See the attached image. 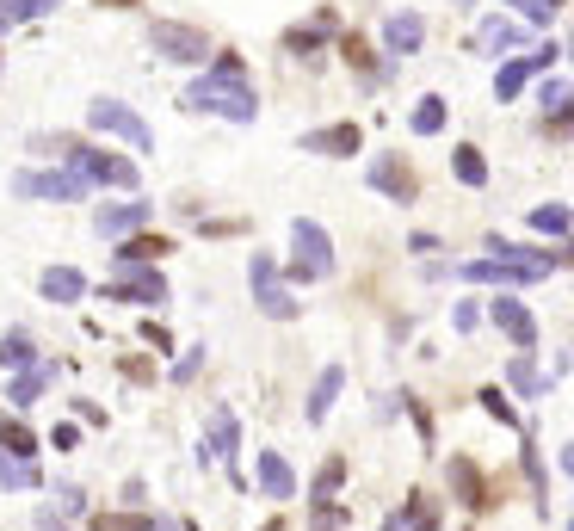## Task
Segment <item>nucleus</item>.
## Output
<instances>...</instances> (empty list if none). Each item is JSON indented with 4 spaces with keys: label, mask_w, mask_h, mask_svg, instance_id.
<instances>
[{
    "label": "nucleus",
    "mask_w": 574,
    "mask_h": 531,
    "mask_svg": "<svg viewBox=\"0 0 574 531\" xmlns=\"http://www.w3.org/2000/svg\"><path fill=\"white\" fill-rule=\"evenodd\" d=\"M179 112H217V118H229V124H254L260 118V99H254V87L247 81H217V75H204V81H192L186 93H179Z\"/></svg>",
    "instance_id": "nucleus-1"
},
{
    "label": "nucleus",
    "mask_w": 574,
    "mask_h": 531,
    "mask_svg": "<svg viewBox=\"0 0 574 531\" xmlns=\"http://www.w3.org/2000/svg\"><path fill=\"white\" fill-rule=\"evenodd\" d=\"M328 272H334L328 229H321L315 217H297L291 223V278H297V285H309V278H328Z\"/></svg>",
    "instance_id": "nucleus-2"
},
{
    "label": "nucleus",
    "mask_w": 574,
    "mask_h": 531,
    "mask_svg": "<svg viewBox=\"0 0 574 531\" xmlns=\"http://www.w3.org/2000/svg\"><path fill=\"white\" fill-rule=\"evenodd\" d=\"M87 124H93V130H112V136H124V143H130V149H142V155L155 149V130H149V118H142V112H130L124 99H87Z\"/></svg>",
    "instance_id": "nucleus-3"
},
{
    "label": "nucleus",
    "mask_w": 574,
    "mask_h": 531,
    "mask_svg": "<svg viewBox=\"0 0 574 531\" xmlns=\"http://www.w3.org/2000/svg\"><path fill=\"white\" fill-rule=\"evenodd\" d=\"M62 161L81 173L87 186H136V161H124V155H105V149H81V143H68L62 149Z\"/></svg>",
    "instance_id": "nucleus-4"
},
{
    "label": "nucleus",
    "mask_w": 574,
    "mask_h": 531,
    "mask_svg": "<svg viewBox=\"0 0 574 531\" xmlns=\"http://www.w3.org/2000/svg\"><path fill=\"white\" fill-rule=\"evenodd\" d=\"M198 464H229V476H235V488H241V420H235V408L210 414L204 445H198Z\"/></svg>",
    "instance_id": "nucleus-5"
},
{
    "label": "nucleus",
    "mask_w": 574,
    "mask_h": 531,
    "mask_svg": "<svg viewBox=\"0 0 574 531\" xmlns=\"http://www.w3.org/2000/svg\"><path fill=\"white\" fill-rule=\"evenodd\" d=\"M13 192H19V198H50V204H81L93 186L81 180L75 167H62V173H31V167H25V173H13Z\"/></svg>",
    "instance_id": "nucleus-6"
},
{
    "label": "nucleus",
    "mask_w": 574,
    "mask_h": 531,
    "mask_svg": "<svg viewBox=\"0 0 574 531\" xmlns=\"http://www.w3.org/2000/svg\"><path fill=\"white\" fill-rule=\"evenodd\" d=\"M149 50L167 56V62H192V68L210 56L204 31H198V25H179V19H155V25H149Z\"/></svg>",
    "instance_id": "nucleus-7"
},
{
    "label": "nucleus",
    "mask_w": 574,
    "mask_h": 531,
    "mask_svg": "<svg viewBox=\"0 0 574 531\" xmlns=\"http://www.w3.org/2000/svg\"><path fill=\"white\" fill-rule=\"evenodd\" d=\"M247 278H254L260 315H272V322H291V315H297V297L278 285V260H272V254H254V260H247Z\"/></svg>",
    "instance_id": "nucleus-8"
},
{
    "label": "nucleus",
    "mask_w": 574,
    "mask_h": 531,
    "mask_svg": "<svg viewBox=\"0 0 574 531\" xmlns=\"http://www.w3.org/2000/svg\"><path fill=\"white\" fill-rule=\"evenodd\" d=\"M93 297H112V303H167V278L136 266V260H118V285H105Z\"/></svg>",
    "instance_id": "nucleus-9"
},
{
    "label": "nucleus",
    "mask_w": 574,
    "mask_h": 531,
    "mask_svg": "<svg viewBox=\"0 0 574 531\" xmlns=\"http://www.w3.org/2000/svg\"><path fill=\"white\" fill-rule=\"evenodd\" d=\"M488 322L507 334L519 352H537V315H531L519 297H488Z\"/></svg>",
    "instance_id": "nucleus-10"
},
{
    "label": "nucleus",
    "mask_w": 574,
    "mask_h": 531,
    "mask_svg": "<svg viewBox=\"0 0 574 531\" xmlns=\"http://www.w3.org/2000/svg\"><path fill=\"white\" fill-rule=\"evenodd\" d=\"M550 62H556V44H537L531 56L500 62V75H494V99H519V93L537 81V68H550Z\"/></svg>",
    "instance_id": "nucleus-11"
},
{
    "label": "nucleus",
    "mask_w": 574,
    "mask_h": 531,
    "mask_svg": "<svg viewBox=\"0 0 574 531\" xmlns=\"http://www.w3.org/2000/svg\"><path fill=\"white\" fill-rule=\"evenodd\" d=\"M365 180H371L383 198H396V204H414V198H420V180H414V167H408L402 155H377V161L365 167Z\"/></svg>",
    "instance_id": "nucleus-12"
},
{
    "label": "nucleus",
    "mask_w": 574,
    "mask_h": 531,
    "mask_svg": "<svg viewBox=\"0 0 574 531\" xmlns=\"http://www.w3.org/2000/svg\"><path fill=\"white\" fill-rule=\"evenodd\" d=\"M149 217H155V204H149V198H124V204L93 210V229H99V235H136Z\"/></svg>",
    "instance_id": "nucleus-13"
},
{
    "label": "nucleus",
    "mask_w": 574,
    "mask_h": 531,
    "mask_svg": "<svg viewBox=\"0 0 574 531\" xmlns=\"http://www.w3.org/2000/svg\"><path fill=\"white\" fill-rule=\"evenodd\" d=\"M254 482H260L266 501H291V494H297V470H291V457H284V451H260Z\"/></svg>",
    "instance_id": "nucleus-14"
},
{
    "label": "nucleus",
    "mask_w": 574,
    "mask_h": 531,
    "mask_svg": "<svg viewBox=\"0 0 574 531\" xmlns=\"http://www.w3.org/2000/svg\"><path fill=\"white\" fill-rule=\"evenodd\" d=\"M457 278H470V285H537V278H531L525 266H513V260H494V254H482V260H463V266H457Z\"/></svg>",
    "instance_id": "nucleus-15"
},
{
    "label": "nucleus",
    "mask_w": 574,
    "mask_h": 531,
    "mask_svg": "<svg viewBox=\"0 0 574 531\" xmlns=\"http://www.w3.org/2000/svg\"><path fill=\"white\" fill-rule=\"evenodd\" d=\"M420 44H426V19L420 13H389L383 19V50L389 56H414Z\"/></svg>",
    "instance_id": "nucleus-16"
},
{
    "label": "nucleus",
    "mask_w": 574,
    "mask_h": 531,
    "mask_svg": "<svg viewBox=\"0 0 574 531\" xmlns=\"http://www.w3.org/2000/svg\"><path fill=\"white\" fill-rule=\"evenodd\" d=\"M445 476H451V494H457L463 507H476V513H482V507L494 501V494H488V482H482V470L470 464V457H451V464H445Z\"/></svg>",
    "instance_id": "nucleus-17"
},
{
    "label": "nucleus",
    "mask_w": 574,
    "mask_h": 531,
    "mask_svg": "<svg viewBox=\"0 0 574 531\" xmlns=\"http://www.w3.org/2000/svg\"><path fill=\"white\" fill-rule=\"evenodd\" d=\"M358 143H365V130H358V124H328V130L303 136L309 155H358Z\"/></svg>",
    "instance_id": "nucleus-18"
},
{
    "label": "nucleus",
    "mask_w": 574,
    "mask_h": 531,
    "mask_svg": "<svg viewBox=\"0 0 574 531\" xmlns=\"http://www.w3.org/2000/svg\"><path fill=\"white\" fill-rule=\"evenodd\" d=\"M38 291H44V303H81L87 297V278L75 272V266H44V278H38Z\"/></svg>",
    "instance_id": "nucleus-19"
},
{
    "label": "nucleus",
    "mask_w": 574,
    "mask_h": 531,
    "mask_svg": "<svg viewBox=\"0 0 574 531\" xmlns=\"http://www.w3.org/2000/svg\"><path fill=\"white\" fill-rule=\"evenodd\" d=\"M507 389H513V396H525V402H537V396H550V389H556V377H544L531 352H519V359L507 365Z\"/></svg>",
    "instance_id": "nucleus-20"
},
{
    "label": "nucleus",
    "mask_w": 574,
    "mask_h": 531,
    "mask_svg": "<svg viewBox=\"0 0 574 531\" xmlns=\"http://www.w3.org/2000/svg\"><path fill=\"white\" fill-rule=\"evenodd\" d=\"M50 383H56V365H44V359H38V365H25V371L7 383V402H13V408H31V402H44V389H50Z\"/></svg>",
    "instance_id": "nucleus-21"
},
{
    "label": "nucleus",
    "mask_w": 574,
    "mask_h": 531,
    "mask_svg": "<svg viewBox=\"0 0 574 531\" xmlns=\"http://www.w3.org/2000/svg\"><path fill=\"white\" fill-rule=\"evenodd\" d=\"M340 389H346V371H340V365H321V377H315V389H309V402H303L309 427H321V420H328V408H334Z\"/></svg>",
    "instance_id": "nucleus-22"
},
{
    "label": "nucleus",
    "mask_w": 574,
    "mask_h": 531,
    "mask_svg": "<svg viewBox=\"0 0 574 531\" xmlns=\"http://www.w3.org/2000/svg\"><path fill=\"white\" fill-rule=\"evenodd\" d=\"M525 44V31L513 25V19H482L476 25V50L482 56H507V50H519Z\"/></svg>",
    "instance_id": "nucleus-23"
},
{
    "label": "nucleus",
    "mask_w": 574,
    "mask_h": 531,
    "mask_svg": "<svg viewBox=\"0 0 574 531\" xmlns=\"http://www.w3.org/2000/svg\"><path fill=\"white\" fill-rule=\"evenodd\" d=\"M0 451H13V457H25V464H31V457L44 451V439L31 433L19 414H0Z\"/></svg>",
    "instance_id": "nucleus-24"
},
{
    "label": "nucleus",
    "mask_w": 574,
    "mask_h": 531,
    "mask_svg": "<svg viewBox=\"0 0 574 531\" xmlns=\"http://www.w3.org/2000/svg\"><path fill=\"white\" fill-rule=\"evenodd\" d=\"M328 31H334V13H321L315 25L284 31V50H291V56H321V44H328Z\"/></svg>",
    "instance_id": "nucleus-25"
},
{
    "label": "nucleus",
    "mask_w": 574,
    "mask_h": 531,
    "mask_svg": "<svg viewBox=\"0 0 574 531\" xmlns=\"http://www.w3.org/2000/svg\"><path fill=\"white\" fill-rule=\"evenodd\" d=\"M451 173H457V180L470 186V192H482V186H488V161H482V149H476V143L451 149Z\"/></svg>",
    "instance_id": "nucleus-26"
},
{
    "label": "nucleus",
    "mask_w": 574,
    "mask_h": 531,
    "mask_svg": "<svg viewBox=\"0 0 574 531\" xmlns=\"http://www.w3.org/2000/svg\"><path fill=\"white\" fill-rule=\"evenodd\" d=\"M445 118H451V105H445L439 93H426V99L414 105V118H408V130H414V136H439V130H445Z\"/></svg>",
    "instance_id": "nucleus-27"
},
{
    "label": "nucleus",
    "mask_w": 574,
    "mask_h": 531,
    "mask_svg": "<svg viewBox=\"0 0 574 531\" xmlns=\"http://www.w3.org/2000/svg\"><path fill=\"white\" fill-rule=\"evenodd\" d=\"M340 488H346V457H321V470L309 482V501H334Z\"/></svg>",
    "instance_id": "nucleus-28"
},
{
    "label": "nucleus",
    "mask_w": 574,
    "mask_h": 531,
    "mask_svg": "<svg viewBox=\"0 0 574 531\" xmlns=\"http://www.w3.org/2000/svg\"><path fill=\"white\" fill-rule=\"evenodd\" d=\"M531 229H537V235H568V229H574V210H568V204H537V210H531Z\"/></svg>",
    "instance_id": "nucleus-29"
},
{
    "label": "nucleus",
    "mask_w": 574,
    "mask_h": 531,
    "mask_svg": "<svg viewBox=\"0 0 574 531\" xmlns=\"http://www.w3.org/2000/svg\"><path fill=\"white\" fill-rule=\"evenodd\" d=\"M44 13H56V0H0V31L25 25V19H44Z\"/></svg>",
    "instance_id": "nucleus-30"
},
{
    "label": "nucleus",
    "mask_w": 574,
    "mask_h": 531,
    "mask_svg": "<svg viewBox=\"0 0 574 531\" xmlns=\"http://www.w3.org/2000/svg\"><path fill=\"white\" fill-rule=\"evenodd\" d=\"M0 365H13V371L38 365V346H31V334H7V340H0Z\"/></svg>",
    "instance_id": "nucleus-31"
},
{
    "label": "nucleus",
    "mask_w": 574,
    "mask_h": 531,
    "mask_svg": "<svg viewBox=\"0 0 574 531\" xmlns=\"http://www.w3.org/2000/svg\"><path fill=\"white\" fill-rule=\"evenodd\" d=\"M0 488H38V470H31L25 457H13V451H0Z\"/></svg>",
    "instance_id": "nucleus-32"
},
{
    "label": "nucleus",
    "mask_w": 574,
    "mask_h": 531,
    "mask_svg": "<svg viewBox=\"0 0 574 531\" xmlns=\"http://www.w3.org/2000/svg\"><path fill=\"white\" fill-rule=\"evenodd\" d=\"M161 254H167V241H161V235H142V229L118 247V260H136V266H142V260H161Z\"/></svg>",
    "instance_id": "nucleus-33"
},
{
    "label": "nucleus",
    "mask_w": 574,
    "mask_h": 531,
    "mask_svg": "<svg viewBox=\"0 0 574 531\" xmlns=\"http://www.w3.org/2000/svg\"><path fill=\"white\" fill-rule=\"evenodd\" d=\"M537 105L556 118V112H568V105H574V87L568 81H544V87H537Z\"/></svg>",
    "instance_id": "nucleus-34"
},
{
    "label": "nucleus",
    "mask_w": 574,
    "mask_h": 531,
    "mask_svg": "<svg viewBox=\"0 0 574 531\" xmlns=\"http://www.w3.org/2000/svg\"><path fill=\"white\" fill-rule=\"evenodd\" d=\"M482 408H488V420H500V427H519V414H513V402L507 396H500V389H482V396H476Z\"/></svg>",
    "instance_id": "nucleus-35"
},
{
    "label": "nucleus",
    "mask_w": 574,
    "mask_h": 531,
    "mask_svg": "<svg viewBox=\"0 0 574 531\" xmlns=\"http://www.w3.org/2000/svg\"><path fill=\"white\" fill-rule=\"evenodd\" d=\"M315 513H309V531H346V513L334 507V501H309Z\"/></svg>",
    "instance_id": "nucleus-36"
},
{
    "label": "nucleus",
    "mask_w": 574,
    "mask_h": 531,
    "mask_svg": "<svg viewBox=\"0 0 574 531\" xmlns=\"http://www.w3.org/2000/svg\"><path fill=\"white\" fill-rule=\"evenodd\" d=\"M519 464H525V476H531V494H537V513H544V457H537V445H525V451H519Z\"/></svg>",
    "instance_id": "nucleus-37"
},
{
    "label": "nucleus",
    "mask_w": 574,
    "mask_h": 531,
    "mask_svg": "<svg viewBox=\"0 0 574 531\" xmlns=\"http://www.w3.org/2000/svg\"><path fill=\"white\" fill-rule=\"evenodd\" d=\"M402 513H408V519H414L420 531H439V507L426 501V494H408V507H402Z\"/></svg>",
    "instance_id": "nucleus-38"
},
{
    "label": "nucleus",
    "mask_w": 574,
    "mask_h": 531,
    "mask_svg": "<svg viewBox=\"0 0 574 531\" xmlns=\"http://www.w3.org/2000/svg\"><path fill=\"white\" fill-rule=\"evenodd\" d=\"M476 322H482V303H476V297H457L451 328H457V334H476Z\"/></svg>",
    "instance_id": "nucleus-39"
},
{
    "label": "nucleus",
    "mask_w": 574,
    "mask_h": 531,
    "mask_svg": "<svg viewBox=\"0 0 574 531\" xmlns=\"http://www.w3.org/2000/svg\"><path fill=\"white\" fill-rule=\"evenodd\" d=\"M93 531H149V525H142V513H99Z\"/></svg>",
    "instance_id": "nucleus-40"
},
{
    "label": "nucleus",
    "mask_w": 574,
    "mask_h": 531,
    "mask_svg": "<svg viewBox=\"0 0 574 531\" xmlns=\"http://www.w3.org/2000/svg\"><path fill=\"white\" fill-rule=\"evenodd\" d=\"M507 7H513V13H525L531 25H550V19H556V13L544 7V0H507Z\"/></svg>",
    "instance_id": "nucleus-41"
},
{
    "label": "nucleus",
    "mask_w": 574,
    "mask_h": 531,
    "mask_svg": "<svg viewBox=\"0 0 574 531\" xmlns=\"http://www.w3.org/2000/svg\"><path fill=\"white\" fill-rule=\"evenodd\" d=\"M198 371H204V352L192 346V352H186V359H179V365H173V383H192Z\"/></svg>",
    "instance_id": "nucleus-42"
},
{
    "label": "nucleus",
    "mask_w": 574,
    "mask_h": 531,
    "mask_svg": "<svg viewBox=\"0 0 574 531\" xmlns=\"http://www.w3.org/2000/svg\"><path fill=\"white\" fill-rule=\"evenodd\" d=\"M87 507V494L75 488V482H68V488H56V513H81Z\"/></svg>",
    "instance_id": "nucleus-43"
},
{
    "label": "nucleus",
    "mask_w": 574,
    "mask_h": 531,
    "mask_svg": "<svg viewBox=\"0 0 574 531\" xmlns=\"http://www.w3.org/2000/svg\"><path fill=\"white\" fill-rule=\"evenodd\" d=\"M50 445H56V451H75V445H81V427H75V420H62V427L50 433Z\"/></svg>",
    "instance_id": "nucleus-44"
},
{
    "label": "nucleus",
    "mask_w": 574,
    "mask_h": 531,
    "mask_svg": "<svg viewBox=\"0 0 574 531\" xmlns=\"http://www.w3.org/2000/svg\"><path fill=\"white\" fill-rule=\"evenodd\" d=\"M408 247H414V254H420V260H433V254H439V247H445V241H439V235H426V229H420V235H408Z\"/></svg>",
    "instance_id": "nucleus-45"
},
{
    "label": "nucleus",
    "mask_w": 574,
    "mask_h": 531,
    "mask_svg": "<svg viewBox=\"0 0 574 531\" xmlns=\"http://www.w3.org/2000/svg\"><path fill=\"white\" fill-rule=\"evenodd\" d=\"M408 414H414V427H420V439H426V445H433V414H426V408H420L414 396H408Z\"/></svg>",
    "instance_id": "nucleus-46"
},
{
    "label": "nucleus",
    "mask_w": 574,
    "mask_h": 531,
    "mask_svg": "<svg viewBox=\"0 0 574 531\" xmlns=\"http://www.w3.org/2000/svg\"><path fill=\"white\" fill-rule=\"evenodd\" d=\"M383 531H420V525H414V519H408L402 507H396V513H389V519H383Z\"/></svg>",
    "instance_id": "nucleus-47"
},
{
    "label": "nucleus",
    "mask_w": 574,
    "mask_h": 531,
    "mask_svg": "<svg viewBox=\"0 0 574 531\" xmlns=\"http://www.w3.org/2000/svg\"><path fill=\"white\" fill-rule=\"evenodd\" d=\"M562 476H574V439L562 445Z\"/></svg>",
    "instance_id": "nucleus-48"
},
{
    "label": "nucleus",
    "mask_w": 574,
    "mask_h": 531,
    "mask_svg": "<svg viewBox=\"0 0 574 531\" xmlns=\"http://www.w3.org/2000/svg\"><path fill=\"white\" fill-rule=\"evenodd\" d=\"M149 531H179V519H155V525H149Z\"/></svg>",
    "instance_id": "nucleus-49"
},
{
    "label": "nucleus",
    "mask_w": 574,
    "mask_h": 531,
    "mask_svg": "<svg viewBox=\"0 0 574 531\" xmlns=\"http://www.w3.org/2000/svg\"><path fill=\"white\" fill-rule=\"evenodd\" d=\"M105 7H130V0H105Z\"/></svg>",
    "instance_id": "nucleus-50"
},
{
    "label": "nucleus",
    "mask_w": 574,
    "mask_h": 531,
    "mask_svg": "<svg viewBox=\"0 0 574 531\" xmlns=\"http://www.w3.org/2000/svg\"><path fill=\"white\" fill-rule=\"evenodd\" d=\"M544 7H550V13H556V7H562V0H544Z\"/></svg>",
    "instance_id": "nucleus-51"
},
{
    "label": "nucleus",
    "mask_w": 574,
    "mask_h": 531,
    "mask_svg": "<svg viewBox=\"0 0 574 531\" xmlns=\"http://www.w3.org/2000/svg\"><path fill=\"white\" fill-rule=\"evenodd\" d=\"M568 56H574V31H568Z\"/></svg>",
    "instance_id": "nucleus-52"
},
{
    "label": "nucleus",
    "mask_w": 574,
    "mask_h": 531,
    "mask_svg": "<svg viewBox=\"0 0 574 531\" xmlns=\"http://www.w3.org/2000/svg\"><path fill=\"white\" fill-rule=\"evenodd\" d=\"M266 531H284V525H278V519H272V525H266Z\"/></svg>",
    "instance_id": "nucleus-53"
},
{
    "label": "nucleus",
    "mask_w": 574,
    "mask_h": 531,
    "mask_svg": "<svg viewBox=\"0 0 574 531\" xmlns=\"http://www.w3.org/2000/svg\"><path fill=\"white\" fill-rule=\"evenodd\" d=\"M457 7H476V0H457Z\"/></svg>",
    "instance_id": "nucleus-54"
},
{
    "label": "nucleus",
    "mask_w": 574,
    "mask_h": 531,
    "mask_svg": "<svg viewBox=\"0 0 574 531\" xmlns=\"http://www.w3.org/2000/svg\"><path fill=\"white\" fill-rule=\"evenodd\" d=\"M568 531H574V513H568Z\"/></svg>",
    "instance_id": "nucleus-55"
},
{
    "label": "nucleus",
    "mask_w": 574,
    "mask_h": 531,
    "mask_svg": "<svg viewBox=\"0 0 574 531\" xmlns=\"http://www.w3.org/2000/svg\"><path fill=\"white\" fill-rule=\"evenodd\" d=\"M56 531H62V525H56Z\"/></svg>",
    "instance_id": "nucleus-56"
}]
</instances>
